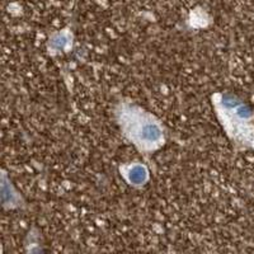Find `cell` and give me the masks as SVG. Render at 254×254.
I'll return each mask as SVG.
<instances>
[]
</instances>
